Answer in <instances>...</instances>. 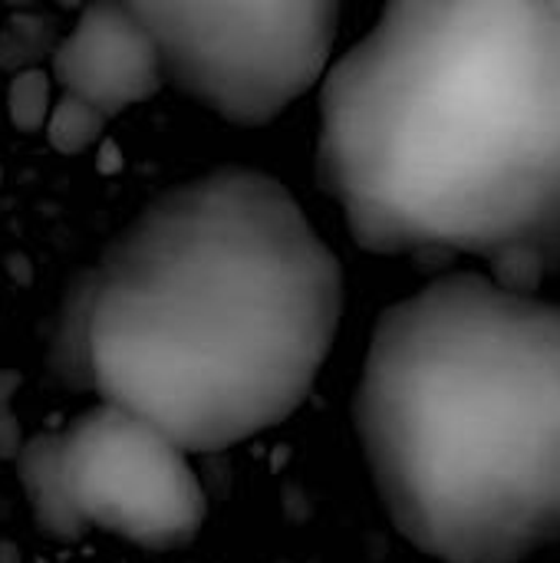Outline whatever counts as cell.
<instances>
[{
	"label": "cell",
	"mask_w": 560,
	"mask_h": 563,
	"mask_svg": "<svg viewBox=\"0 0 560 563\" xmlns=\"http://www.w3.org/2000/svg\"><path fill=\"white\" fill-rule=\"evenodd\" d=\"M317 181L363 251L560 274V0H396L330 69Z\"/></svg>",
	"instance_id": "1"
},
{
	"label": "cell",
	"mask_w": 560,
	"mask_h": 563,
	"mask_svg": "<svg viewBox=\"0 0 560 563\" xmlns=\"http://www.w3.org/2000/svg\"><path fill=\"white\" fill-rule=\"evenodd\" d=\"M92 267L96 393L185 452L297 412L343 313L337 254L277 178L238 165L162 191Z\"/></svg>",
	"instance_id": "2"
},
{
	"label": "cell",
	"mask_w": 560,
	"mask_h": 563,
	"mask_svg": "<svg viewBox=\"0 0 560 563\" xmlns=\"http://www.w3.org/2000/svg\"><path fill=\"white\" fill-rule=\"evenodd\" d=\"M353 422L389 521L432 561L560 541V303L449 274L386 307Z\"/></svg>",
	"instance_id": "3"
},
{
	"label": "cell",
	"mask_w": 560,
	"mask_h": 563,
	"mask_svg": "<svg viewBox=\"0 0 560 563\" xmlns=\"http://www.w3.org/2000/svg\"><path fill=\"white\" fill-rule=\"evenodd\" d=\"M155 36L165 79L231 125L257 129L327 69L333 0H129Z\"/></svg>",
	"instance_id": "4"
},
{
	"label": "cell",
	"mask_w": 560,
	"mask_h": 563,
	"mask_svg": "<svg viewBox=\"0 0 560 563\" xmlns=\"http://www.w3.org/2000/svg\"><path fill=\"white\" fill-rule=\"evenodd\" d=\"M66 475L89 528L145 551H178L205 525V492L178 449L155 426L99 402L66 432Z\"/></svg>",
	"instance_id": "5"
},
{
	"label": "cell",
	"mask_w": 560,
	"mask_h": 563,
	"mask_svg": "<svg viewBox=\"0 0 560 563\" xmlns=\"http://www.w3.org/2000/svg\"><path fill=\"white\" fill-rule=\"evenodd\" d=\"M53 79L63 92L96 106L106 119L152 99L162 82L155 36L132 3H92L79 13L53 56Z\"/></svg>",
	"instance_id": "6"
},
{
	"label": "cell",
	"mask_w": 560,
	"mask_h": 563,
	"mask_svg": "<svg viewBox=\"0 0 560 563\" xmlns=\"http://www.w3.org/2000/svg\"><path fill=\"white\" fill-rule=\"evenodd\" d=\"M20 485L26 492L33 521L40 534L59 544H76L89 534V525L83 521L69 475H66V439L63 432H46L26 439L20 459H17Z\"/></svg>",
	"instance_id": "7"
},
{
	"label": "cell",
	"mask_w": 560,
	"mask_h": 563,
	"mask_svg": "<svg viewBox=\"0 0 560 563\" xmlns=\"http://www.w3.org/2000/svg\"><path fill=\"white\" fill-rule=\"evenodd\" d=\"M92 303H96V267H83L69 277L59 297L56 323L46 346V366L53 379L76 393H96Z\"/></svg>",
	"instance_id": "8"
},
{
	"label": "cell",
	"mask_w": 560,
	"mask_h": 563,
	"mask_svg": "<svg viewBox=\"0 0 560 563\" xmlns=\"http://www.w3.org/2000/svg\"><path fill=\"white\" fill-rule=\"evenodd\" d=\"M59 30L50 13L17 10L0 26V69L7 73H30L40 69L43 59H53L59 49Z\"/></svg>",
	"instance_id": "9"
},
{
	"label": "cell",
	"mask_w": 560,
	"mask_h": 563,
	"mask_svg": "<svg viewBox=\"0 0 560 563\" xmlns=\"http://www.w3.org/2000/svg\"><path fill=\"white\" fill-rule=\"evenodd\" d=\"M106 122H109V119H106L96 106H89V102H83V99L63 92V96L53 102V112H50V122H46L43 132H46V142H50L56 152H63V155H79V152L92 148V145L102 139Z\"/></svg>",
	"instance_id": "10"
},
{
	"label": "cell",
	"mask_w": 560,
	"mask_h": 563,
	"mask_svg": "<svg viewBox=\"0 0 560 563\" xmlns=\"http://www.w3.org/2000/svg\"><path fill=\"white\" fill-rule=\"evenodd\" d=\"M53 112L50 102V76L43 69L17 73L7 86V115L20 132H40L46 129Z\"/></svg>",
	"instance_id": "11"
},
{
	"label": "cell",
	"mask_w": 560,
	"mask_h": 563,
	"mask_svg": "<svg viewBox=\"0 0 560 563\" xmlns=\"http://www.w3.org/2000/svg\"><path fill=\"white\" fill-rule=\"evenodd\" d=\"M23 376L17 369H0V459L3 462H17L26 439H23V429H20V419L10 406V399L17 396Z\"/></svg>",
	"instance_id": "12"
},
{
	"label": "cell",
	"mask_w": 560,
	"mask_h": 563,
	"mask_svg": "<svg viewBox=\"0 0 560 563\" xmlns=\"http://www.w3.org/2000/svg\"><path fill=\"white\" fill-rule=\"evenodd\" d=\"M96 168L106 172V175H112V172L122 168V152L116 148V142H102V145H99V152H96Z\"/></svg>",
	"instance_id": "13"
},
{
	"label": "cell",
	"mask_w": 560,
	"mask_h": 563,
	"mask_svg": "<svg viewBox=\"0 0 560 563\" xmlns=\"http://www.w3.org/2000/svg\"><path fill=\"white\" fill-rule=\"evenodd\" d=\"M7 271H10V277L20 280V284H30V280H33V267H30V261H26L23 254H10V257H7Z\"/></svg>",
	"instance_id": "14"
},
{
	"label": "cell",
	"mask_w": 560,
	"mask_h": 563,
	"mask_svg": "<svg viewBox=\"0 0 560 563\" xmlns=\"http://www.w3.org/2000/svg\"><path fill=\"white\" fill-rule=\"evenodd\" d=\"M0 563H20V548L0 541Z\"/></svg>",
	"instance_id": "15"
}]
</instances>
